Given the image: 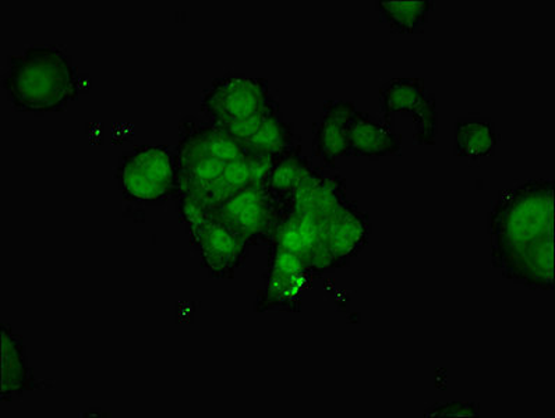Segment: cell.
Instances as JSON below:
<instances>
[{"label": "cell", "mask_w": 555, "mask_h": 418, "mask_svg": "<svg viewBox=\"0 0 555 418\" xmlns=\"http://www.w3.org/2000/svg\"><path fill=\"white\" fill-rule=\"evenodd\" d=\"M553 180H530L500 196L489 213L491 257L496 269L554 233Z\"/></svg>", "instance_id": "cell-1"}, {"label": "cell", "mask_w": 555, "mask_h": 418, "mask_svg": "<svg viewBox=\"0 0 555 418\" xmlns=\"http://www.w3.org/2000/svg\"><path fill=\"white\" fill-rule=\"evenodd\" d=\"M69 57L56 48H30L9 60V101L18 110H63L79 95V77Z\"/></svg>", "instance_id": "cell-2"}, {"label": "cell", "mask_w": 555, "mask_h": 418, "mask_svg": "<svg viewBox=\"0 0 555 418\" xmlns=\"http://www.w3.org/2000/svg\"><path fill=\"white\" fill-rule=\"evenodd\" d=\"M121 194L135 203L158 204L177 193L175 154L164 145H143L120 158Z\"/></svg>", "instance_id": "cell-3"}, {"label": "cell", "mask_w": 555, "mask_h": 418, "mask_svg": "<svg viewBox=\"0 0 555 418\" xmlns=\"http://www.w3.org/2000/svg\"><path fill=\"white\" fill-rule=\"evenodd\" d=\"M280 105L264 79L231 73L212 82L204 96L202 110L211 123L223 125L250 119Z\"/></svg>", "instance_id": "cell-4"}, {"label": "cell", "mask_w": 555, "mask_h": 418, "mask_svg": "<svg viewBox=\"0 0 555 418\" xmlns=\"http://www.w3.org/2000/svg\"><path fill=\"white\" fill-rule=\"evenodd\" d=\"M281 213L282 204L267 187L242 190L214 211L216 220L232 227L250 247L270 246Z\"/></svg>", "instance_id": "cell-5"}, {"label": "cell", "mask_w": 555, "mask_h": 418, "mask_svg": "<svg viewBox=\"0 0 555 418\" xmlns=\"http://www.w3.org/2000/svg\"><path fill=\"white\" fill-rule=\"evenodd\" d=\"M192 245L198 250L209 276L219 279L235 278L236 271L246 261L250 250L248 243L238 233L218 220L204 227L192 239Z\"/></svg>", "instance_id": "cell-6"}, {"label": "cell", "mask_w": 555, "mask_h": 418, "mask_svg": "<svg viewBox=\"0 0 555 418\" xmlns=\"http://www.w3.org/2000/svg\"><path fill=\"white\" fill-rule=\"evenodd\" d=\"M372 225L369 217L348 201L328 217L324 227V247L337 269L348 266L360 251L367 246Z\"/></svg>", "instance_id": "cell-7"}, {"label": "cell", "mask_w": 555, "mask_h": 418, "mask_svg": "<svg viewBox=\"0 0 555 418\" xmlns=\"http://www.w3.org/2000/svg\"><path fill=\"white\" fill-rule=\"evenodd\" d=\"M357 110L350 101L325 102L313 133V154L321 167L333 169L338 158L348 157V129Z\"/></svg>", "instance_id": "cell-8"}, {"label": "cell", "mask_w": 555, "mask_h": 418, "mask_svg": "<svg viewBox=\"0 0 555 418\" xmlns=\"http://www.w3.org/2000/svg\"><path fill=\"white\" fill-rule=\"evenodd\" d=\"M348 203L347 180L315 168L299 183L282 208L309 215L330 217Z\"/></svg>", "instance_id": "cell-9"}, {"label": "cell", "mask_w": 555, "mask_h": 418, "mask_svg": "<svg viewBox=\"0 0 555 418\" xmlns=\"http://www.w3.org/2000/svg\"><path fill=\"white\" fill-rule=\"evenodd\" d=\"M402 134L393 123L378 120L367 112L357 110L348 129V157L379 159L401 154Z\"/></svg>", "instance_id": "cell-10"}, {"label": "cell", "mask_w": 555, "mask_h": 418, "mask_svg": "<svg viewBox=\"0 0 555 418\" xmlns=\"http://www.w3.org/2000/svg\"><path fill=\"white\" fill-rule=\"evenodd\" d=\"M554 233L526 247L501 269L504 278L529 289H554Z\"/></svg>", "instance_id": "cell-11"}, {"label": "cell", "mask_w": 555, "mask_h": 418, "mask_svg": "<svg viewBox=\"0 0 555 418\" xmlns=\"http://www.w3.org/2000/svg\"><path fill=\"white\" fill-rule=\"evenodd\" d=\"M318 276L310 270L294 272V274H275L267 272L266 290L258 293L256 310L267 311L272 309L298 311L301 295Z\"/></svg>", "instance_id": "cell-12"}, {"label": "cell", "mask_w": 555, "mask_h": 418, "mask_svg": "<svg viewBox=\"0 0 555 418\" xmlns=\"http://www.w3.org/2000/svg\"><path fill=\"white\" fill-rule=\"evenodd\" d=\"M500 134L489 118H461L455 125V157L480 160L493 157Z\"/></svg>", "instance_id": "cell-13"}, {"label": "cell", "mask_w": 555, "mask_h": 418, "mask_svg": "<svg viewBox=\"0 0 555 418\" xmlns=\"http://www.w3.org/2000/svg\"><path fill=\"white\" fill-rule=\"evenodd\" d=\"M3 382L2 397L23 395L24 392L36 388V379L28 366L26 349L23 340L3 324Z\"/></svg>", "instance_id": "cell-14"}, {"label": "cell", "mask_w": 555, "mask_h": 418, "mask_svg": "<svg viewBox=\"0 0 555 418\" xmlns=\"http://www.w3.org/2000/svg\"><path fill=\"white\" fill-rule=\"evenodd\" d=\"M314 165L306 158L301 145L276 158L266 187L278 201L285 204L305 178L314 172Z\"/></svg>", "instance_id": "cell-15"}, {"label": "cell", "mask_w": 555, "mask_h": 418, "mask_svg": "<svg viewBox=\"0 0 555 418\" xmlns=\"http://www.w3.org/2000/svg\"><path fill=\"white\" fill-rule=\"evenodd\" d=\"M383 120L393 123V115L411 116L426 96L425 80L417 77H398L379 89Z\"/></svg>", "instance_id": "cell-16"}, {"label": "cell", "mask_w": 555, "mask_h": 418, "mask_svg": "<svg viewBox=\"0 0 555 418\" xmlns=\"http://www.w3.org/2000/svg\"><path fill=\"white\" fill-rule=\"evenodd\" d=\"M243 145L246 153L280 157L298 147L300 138L296 133L295 126L285 121L280 114L268 118L257 133Z\"/></svg>", "instance_id": "cell-17"}, {"label": "cell", "mask_w": 555, "mask_h": 418, "mask_svg": "<svg viewBox=\"0 0 555 418\" xmlns=\"http://www.w3.org/2000/svg\"><path fill=\"white\" fill-rule=\"evenodd\" d=\"M377 12L389 24L393 32L416 34L425 28L435 3L423 0H401V2H377Z\"/></svg>", "instance_id": "cell-18"}, {"label": "cell", "mask_w": 555, "mask_h": 418, "mask_svg": "<svg viewBox=\"0 0 555 418\" xmlns=\"http://www.w3.org/2000/svg\"><path fill=\"white\" fill-rule=\"evenodd\" d=\"M177 197L180 221L188 226L190 240H192L204 227L216 220L214 209L203 198L192 196V194H178Z\"/></svg>", "instance_id": "cell-19"}, {"label": "cell", "mask_w": 555, "mask_h": 418, "mask_svg": "<svg viewBox=\"0 0 555 418\" xmlns=\"http://www.w3.org/2000/svg\"><path fill=\"white\" fill-rule=\"evenodd\" d=\"M415 128V143L417 145H436L438 133V112L436 95L426 94L415 112L411 115Z\"/></svg>", "instance_id": "cell-20"}, {"label": "cell", "mask_w": 555, "mask_h": 418, "mask_svg": "<svg viewBox=\"0 0 555 418\" xmlns=\"http://www.w3.org/2000/svg\"><path fill=\"white\" fill-rule=\"evenodd\" d=\"M480 417V405L477 402L454 401L428 408L425 417Z\"/></svg>", "instance_id": "cell-21"}]
</instances>
